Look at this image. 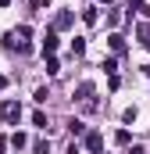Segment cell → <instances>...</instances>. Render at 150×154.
<instances>
[{
  "label": "cell",
  "mask_w": 150,
  "mask_h": 154,
  "mask_svg": "<svg viewBox=\"0 0 150 154\" xmlns=\"http://www.w3.org/2000/svg\"><path fill=\"white\" fill-rule=\"evenodd\" d=\"M86 147H89V151H100V147H104V136H100V133H89V136H86Z\"/></svg>",
  "instance_id": "2"
},
{
  "label": "cell",
  "mask_w": 150,
  "mask_h": 154,
  "mask_svg": "<svg viewBox=\"0 0 150 154\" xmlns=\"http://www.w3.org/2000/svg\"><path fill=\"white\" fill-rule=\"evenodd\" d=\"M18 115H22V108H18L14 100H4V118H7V122H14Z\"/></svg>",
  "instance_id": "1"
},
{
  "label": "cell",
  "mask_w": 150,
  "mask_h": 154,
  "mask_svg": "<svg viewBox=\"0 0 150 154\" xmlns=\"http://www.w3.org/2000/svg\"><path fill=\"white\" fill-rule=\"evenodd\" d=\"M0 4H7V0H0Z\"/></svg>",
  "instance_id": "3"
}]
</instances>
